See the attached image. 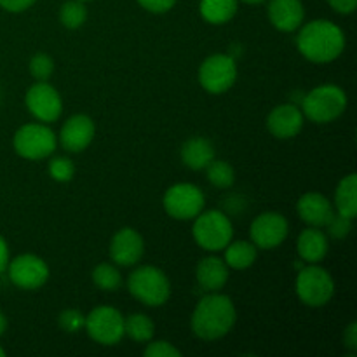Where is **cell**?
Listing matches in <instances>:
<instances>
[{
  "mask_svg": "<svg viewBox=\"0 0 357 357\" xmlns=\"http://www.w3.org/2000/svg\"><path fill=\"white\" fill-rule=\"evenodd\" d=\"M237 310L232 300L218 291L204 296L192 314V331L201 340H218L234 328Z\"/></svg>",
  "mask_w": 357,
  "mask_h": 357,
  "instance_id": "1",
  "label": "cell"
},
{
  "mask_svg": "<svg viewBox=\"0 0 357 357\" xmlns=\"http://www.w3.org/2000/svg\"><path fill=\"white\" fill-rule=\"evenodd\" d=\"M300 54L314 63L335 61L345 49V33L338 24L316 20L303 24L296 37Z\"/></svg>",
  "mask_w": 357,
  "mask_h": 357,
  "instance_id": "2",
  "label": "cell"
},
{
  "mask_svg": "<svg viewBox=\"0 0 357 357\" xmlns=\"http://www.w3.org/2000/svg\"><path fill=\"white\" fill-rule=\"evenodd\" d=\"M347 108V94L335 84L314 87L302 101L303 117L316 124H328L340 117Z\"/></svg>",
  "mask_w": 357,
  "mask_h": 357,
  "instance_id": "3",
  "label": "cell"
},
{
  "mask_svg": "<svg viewBox=\"0 0 357 357\" xmlns=\"http://www.w3.org/2000/svg\"><path fill=\"white\" fill-rule=\"evenodd\" d=\"M129 293L149 307H160L169 300L171 282L160 268L145 265L129 275Z\"/></svg>",
  "mask_w": 357,
  "mask_h": 357,
  "instance_id": "4",
  "label": "cell"
},
{
  "mask_svg": "<svg viewBox=\"0 0 357 357\" xmlns=\"http://www.w3.org/2000/svg\"><path fill=\"white\" fill-rule=\"evenodd\" d=\"M194 222V239L202 250L222 251L234 237V227L229 216L218 209H202Z\"/></svg>",
  "mask_w": 357,
  "mask_h": 357,
  "instance_id": "5",
  "label": "cell"
},
{
  "mask_svg": "<svg viewBox=\"0 0 357 357\" xmlns=\"http://www.w3.org/2000/svg\"><path fill=\"white\" fill-rule=\"evenodd\" d=\"M295 289L302 303L309 307H323L333 298L335 281L330 272L317 264H310L296 275Z\"/></svg>",
  "mask_w": 357,
  "mask_h": 357,
  "instance_id": "6",
  "label": "cell"
},
{
  "mask_svg": "<svg viewBox=\"0 0 357 357\" xmlns=\"http://www.w3.org/2000/svg\"><path fill=\"white\" fill-rule=\"evenodd\" d=\"M14 150L20 157L40 160L51 155L58 145V138L51 128L44 124H24L14 135Z\"/></svg>",
  "mask_w": 357,
  "mask_h": 357,
  "instance_id": "7",
  "label": "cell"
},
{
  "mask_svg": "<svg viewBox=\"0 0 357 357\" xmlns=\"http://www.w3.org/2000/svg\"><path fill=\"white\" fill-rule=\"evenodd\" d=\"M84 330L98 344L117 345L124 337V316L114 307H96L86 316Z\"/></svg>",
  "mask_w": 357,
  "mask_h": 357,
  "instance_id": "8",
  "label": "cell"
},
{
  "mask_svg": "<svg viewBox=\"0 0 357 357\" xmlns=\"http://www.w3.org/2000/svg\"><path fill=\"white\" fill-rule=\"evenodd\" d=\"M237 66L232 56L213 54L199 66V84L211 94H222L236 84Z\"/></svg>",
  "mask_w": 357,
  "mask_h": 357,
  "instance_id": "9",
  "label": "cell"
},
{
  "mask_svg": "<svg viewBox=\"0 0 357 357\" xmlns=\"http://www.w3.org/2000/svg\"><path fill=\"white\" fill-rule=\"evenodd\" d=\"M164 209L171 218L194 220L204 209L206 199L199 187L192 183H176L169 187L162 199Z\"/></svg>",
  "mask_w": 357,
  "mask_h": 357,
  "instance_id": "10",
  "label": "cell"
},
{
  "mask_svg": "<svg viewBox=\"0 0 357 357\" xmlns=\"http://www.w3.org/2000/svg\"><path fill=\"white\" fill-rule=\"evenodd\" d=\"M28 110L37 121L54 122L63 112V101L56 87L47 84V80H37L24 96Z\"/></svg>",
  "mask_w": 357,
  "mask_h": 357,
  "instance_id": "11",
  "label": "cell"
},
{
  "mask_svg": "<svg viewBox=\"0 0 357 357\" xmlns=\"http://www.w3.org/2000/svg\"><path fill=\"white\" fill-rule=\"evenodd\" d=\"M289 225L288 220L281 213L268 211L257 216L251 223V243L260 250H274L281 246L288 237Z\"/></svg>",
  "mask_w": 357,
  "mask_h": 357,
  "instance_id": "12",
  "label": "cell"
},
{
  "mask_svg": "<svg viewBox=\"0 0 357 357\" xmlns=\"http://www.w3.org/2000/svg\"><path fill=\"white\" fill-rule=\"evenodd\" d=\"M9 279L21 289H38L47 282L49 267L40 257L20 255L7 265Z\"/></svg>",
  "mask_w": 357,
  "mask_h": 357,
  "instance_id": "13",
  "label": "cell"
},
{
  "mask_svg": "<svg viewBox=\"0 0 357 357\" xmlns=\"http://www.w3.org/2000/svg\"><path fill=\"white\" fill-rule=\"evenodd\" d=\"M145 243L135 229H121L110 241V258L121 267H131L142 260Z\"/></svg>",
  "mask_w": 357,
  "mask_h": 357,
  "instance_id": "14",
  "label": "cell"
},
{
  "mask_svg": "<svg viewBox=\"0 0 357 357\" xmlns=\"http://www.w3.org/2000/svg\"><path fill=\"white\" fill-rule=\"evenodd\" d=\"M94 132H96V128H94L93 119L84 114L72 115L63 124L61 132H59V143L68 152H84L93 142Z\"/></svg>",
  "mask_w": 357,
  "mask_h": 357,
  "instance_id": "15",
  "label": "cell"
},
{
  "mask_svg": "<svg viewBox=\"0 0 357 357\" xmlns=\"http://www.w3.org/2000/svg\"><path fill=\"white\" fill-rule=\"evenodd\" d=\"M303 112L296 105L284 103L275 107L267 117V128L271 135H274L279 139L295 138L303 129Z\"/></svg>",
  "mask_w": 357,
  "mask_h": 357,
  "instance_id": "16",
  "label": "cell"
},
{
  "mask_svg": "<svg viewBox=\"0 0 357 357\" xmlns=\"http://www.w3.org/2000/svg\"><path fill=\"white\" fill-rule=\"evenodd\" d=\"M268 20L279 31H295L302 26L305 7L302 0H268Z\"/></svg>",
  "mask_w": 357,
  "mask_h": 357,
  "instance_id": "17",
  "label": "cell"
},
{
  "mask_svg": "<svg viewBox=\"0 0 357 357\" xmlns=\"http://www.w3.org/2000/svg\"><path fill=\"white\" fill-rule=\"evenodd\" d=\"M296 211H298V216L307 225L317 227V229L326 227L328 222L337 213L333 206H331V202L323 194H317V192H307V194H303L298 199Z\"/></svg>",
  "mask_w": 357,
  "mask_h": 357,
  "instance_id": "18",
  "label": "cell"
},
{
  "mask_svg": "<svg viewBox=\"0 0 357 357\" xmlns=\"http://www.w3.org/2000/svg\"><path fill=\"white\" fill-rule=\"evenodd\" d=\"M199 286L209 293L220 291L229 281V265L216 257H206L199 261L195 271Z\"/></svg>",
  "mask_w": 357,
  "mask_h": 357,
  "instance_id": "19",
  "label": "cell"
},
{
  "mask_svg": "<svg viewBox=\"0 0 357 357\" xmlns=\"http://www.w3.org/2000/svg\"><path fill=\"white\" fill-rule=\"evenodd\" d=\"M328 236L319 230L317 227H310V229L303 230L296 241V251H298L300 258L307 264H319L324 260L328 255Z\"/></svg>",
  "mask_w": 357,
  "mask_h": 357,
  "instance_id": "20",
  "label": "cell"
},
{
  "mask_svg": "<svg viewBox=\"0 0 357 357\" xmlns=\"http://www.w3.org/2000/svg\"><path fill=\"white\" fill-rule=\"evenodd\" d=\"M213 159H215V146L209 139L202 138V136L187 139L181 146V160L190 169H206Z\"/></svg>",
  "mask_w": 357,
  "mask_h": 357,
  "instance_id": "21",
  "label": "cell"
},
{
  "mask_svg": "<svg viewBox=\"0 0 357 357\" xmlns=\"http://www.w3.org/2000/svg\"><path fill=\"white\" fill-rule=\"evenodd\" d=\"M335 211L342 216L354 220L357 215V176L356 173L347 174L338 183L335 192Z\"/></svg>",
  "mask_w": 357,
  "mask_h": 357,
  "instance_id": "22",
  "label": "cell"
},
{
  "mask_svg": "<svg viewBox=\"0 0 357 357\" xmlns=\"http://www.w3.org/2000/svg\"><path fill=\"white\" fill-rule=\"evenodd\" d=\"M239 0H201L199 13L211 24L229 23L237 13Z\"/></svg>",
  "mask_w": 357,
  "mask_h": 357,
  "instance_id": "23",
  "label": "cell"
},
{
  "mask_svg": "<svg viewBox=\"0 0 357 357\" xmlns=\"http://www.w3.org/2000/svg\"><path fill=\"white\" fill-rule=\"evenodd\" d=\"M258 255V248L253 243L246 241H230L225 248V264L236 271H244L255 264Z\"/></svg>",
  "mask_w": 357,
  "mask_h": 357,
  "instance_id": "24",
  "label": "cell"
},
{
  "mask_svg": "<svg viewBox=\"0 0 357 357\" xmlns=\"http://www.w3.org/2000/svg\"><path fill=\"white\" fill-rule=\"evenodd\" d=\"M153 333H155L153 321L145 314H131L124 317V335H128L131 340L145 344L152 340Z\"/></svg>",
  "mask_w": 357,
  "mask_h": 357,
  "instance_id": "25",
  "label": "cell"
},
{
  "mask_svg": "<svg viewBox=\"0 0 357 357\" xmlns=\"http://www.w3.org/2000/svg\"><path fill=\"white\" fill-rule=\"evenodd\" d=\"M87 20V9L82 0H68L59 7V21L68 30H77Z\"/></svg>",
  "mask_w": 357,
  "mask_h": 357,
  "instance_id": "26",
  "label": "cell"
},
{
  "mask_svg": "<svg viewBox=\"0 0 357 357\" xmlns=\"http://www.w3.org/2000/svg\"><path fill=\"white\" fill-rule=\"evenodd\" d=\"M206 173H208L209 183L216 188H229L236 181V171L227 160L213 159L206 167Z\"/></svg>",
  "mask_w": 357,
  "mask_h": 357,
  "instance_id": "27",
  "label": "cell"
},
{
  "mask_svg": "<svg viewBox=\"0 0 357 357\" xmlns=\"http://www.w3.org/2000/svg\"><path fill=\"white\" fill-rule=\"evenodd\" d=\"M93 282L103 291H115L122 282L121 272L110 264H100L93 271Z\"/></svg>",
  "mask_w": 357,
  "mask_h": 357,
  "instance_id": "28",
  "label": "cell"
},
{
  "mask_svg": "<svg viewBox=\"0 0 357 357\" xmlns=\"http://www.w3.org/2000/svg\"><path fill=\"white\" fill-rule=\"evenodd\" d=\"M49 174L54 181H59V183H66L73 178L75 174V164L72 162L66 157H56L49 162Z\"/></svg>",
  "mask_w": 357,
  "mask_h": 357,
  "instance_id": "29",
  "label": "cell"
},
{
  "mask_svg": "<svg viewBox=\"0 0 357 357\" xmlns=\"http://www.w3.org/2000/svg\"><path fill=\"white\" fill-rule=\"evenodd\" d=\"M52 72H54V61L51 56L40 52L30 59V73L35 80H47Z\"/></svg>",
  "mask_w": 357,
  "mask_h": 357,
  "instance_id": "30",
  "label": "cell"
},
{
  "mask_svg": "<svg viewBox=\"0 0 357 357\" xmlns=\"http://www.w3.org/2000/svg\"><path fill=\"white\" fill-rule=\"evenodd\" d=\"M84 324H86V316L80 310L68 309L59 314V326L68 333H77L79 330H82Z\"/></svg>",
  "mask_w": 357,
  "mask_h": 357,
  "instance_id": "31",
  "label": "cell"
},
{
  "mask_svg": "<svg viewBox=\"0 0 357 357\" xmlns=\"http://www.w3.org/2000/svg\"><path fill=\"white\" fill-rule=\"evenodd\" d=\"M326 229L328 234H330L333 239H345L352 230V220L347 218V216H342L338 215V213H335L333 218L328 222Z\"/></svg>",
  "mask_w": 357,
  "mask_h": 357,
  "instance_id": "32",
  "label": "cell"
},
{
  "mask_svg": "<svg viewBox=\"0 0 357 357\" xmlns=\"http://www.w3.org/2000/svg\"><path fill=\"white\" fill-rule=\"evenodd\" d=\"M146 357H181V351H178L173 344L166 340H157L146 345L145 352Z\"/></svg>",
  "mask_w": 357,
  "mask_h": 357,
  "instance_id": "33",
  "label": "cell"
},
{
  "mask_svg": "<svg viewBox=\"0 0 357 357\" xmlns=\"http://www.w3.org/2000/svg\"><path fill=\"white\" fill-rule=\"evenodd\" d=\"M143 9H146L149 13L153 14H164L167 10H171L176 3V0H136Z\"/></svg>",
  "mask_w": 357,
  "mask_h": 357,
  "instance_id": "34",
  "label": "cell"
},
{
  "mask_svg": "<svg viewBox=\"0 0 357 357\" xmlns=\"http://www.w3.org/2000/svg\"><path fill=\"white\" fill-rule=\"evenodd\" d=\"M37 0H0V7L6 9L7 13H23L30 9Z\"/></svg>",
  "mask_w": 357,
  "mask_h": 357,
  "instance_id": "35",
  "label": "cell"
},
{
  "mask_svg": "<svg viewBox=\"0 0 357 357\" xmlns=\"http://www.w3.org/2000/svg\"><path fill=\"white\" fill-rule=\"evenodd\" d=\"M331 9L340 14H352L357 7V0H326Z\"/></svg>",
  "mask_w": 357,
  "mask_h": 357,
  "instance_id": "36",
  "label": "cell"
},
{
  "mask_svg": "<svg viewBox=\"0 0 357 357\" xmlns=\"http://www.w3.org/2000/svg\"><path fill=\"white\" fill-rule=\"evenodd\" d=\"M344 344L349 351H357V323H351L344 333Z\"/></svg>",
  "mask_w": 357,
  "mask_h": 357,
  "instance_id": "37",
  "label": "cell"
},
{
  "mask_svg": "<svg viewBox=\"0 0 357 357\" xmlns=\"http://www.w3.org/2000/svg\"><path fill=\"white\" fill-rule=\"evenodd\" d=\"M9 246H7L6 239L0 236V274L7 271V265H9Z\"/></svg>",
  "mask_w": 357,
  "mask_h": 357,
  "instance_id": "38",
  "label": "cell"
},
{
  "mask_svg": "<svg viewBox=\"0 0 357 357\" xmlns=\"http://www.w3.org/2000/svg\"><path fill=\"white\" fill-rule=\"evenodd\" d=\"M6 330H7V317L3 316V312L0 310V337L6 333Z\"/></svg>",
  "mask_w": 357,
  "mask_h": 357,
  "instance_id": "39",
  "label": "cell"
},
{
  "mask_svg": "<svg viewBox=\"0 0 357 357\" xmlns=\"http://www.w3.org/2000/svg\"><path fill=\"white\" fill-rule=\"evenodd\" d=\"M241 2L250 3V6H258V3H264V2H267V0H241Z\"/></svg>",
  "mask_w": 357,
  "mask_h": 357,
  "instance_id": "40",
  "label": "cell"
},
{
  "mask_svg": "<svg viewBox=\"0 0 357 357\" xmlns=\"http://www.w3.org/2000/svg\"><path fill=\"white\" fill-rule=\"evenodd\" d=\"M3 356H6V351H3V349L0 347V357H3Z\"/></svg>",
  "mask_w": 357,
  "mask_h": 357,
  "instance_id": "41",
  "label": "cell"
},
{
  "mask_svg": "<svg viewBox=\"0 0 357 357\" xmlns=\"http://www.w3.org/2000/svg\"><path fill=\"white\" fill-rule=\"evenodd\" d=\"M82 2H89V0H82Z\"/></svg>",
  "mask_w": 357,
  "mask_h": 357,
  "instance_id": "42",
  "label": "cell"
}]
</instances>
